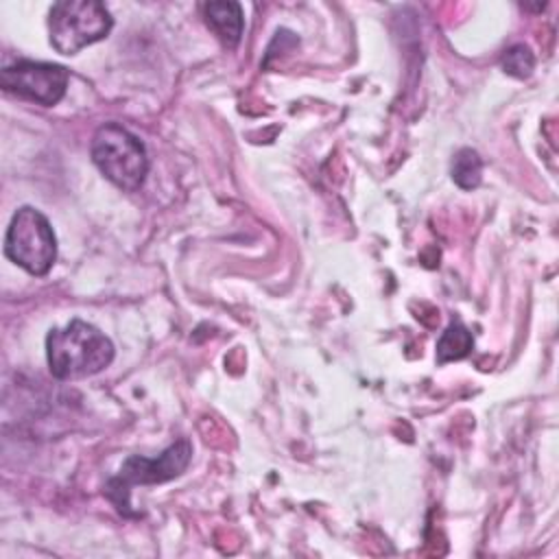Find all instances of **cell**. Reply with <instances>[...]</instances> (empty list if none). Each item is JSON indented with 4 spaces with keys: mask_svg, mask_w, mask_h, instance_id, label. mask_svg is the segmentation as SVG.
Returning <instances> with one entry per match:
<instances>
[{
    "mask_svg": "<svg viewBox=\"0 0 559 559\" xmlns=\"http://www.w3.org/2000/svg\"><path fill=\"white\" fill-rule=\"evenodd\" d=\"M500 66H502V70H504L507 74H511V76H515V79H526V76L533 72V68H535V57H533V52H531L528 46L515 44V46H511V48L502 55Z\"/></svg>",
    "mask_w": 559,
    "mask_h": 559,
    "instance_id": "10",
    "label": "cell"
},
{
    "mask_svg": "<svg viewBox=\"0 0 559 559\" xmlns=\"http://www.w3.org/2000/svg\"><path fill=\"white\" fill-rule=\"evenodd\" d=\"M70 72L57 63L44 61H17L2 68L0 85L4 92L17 94L39 105H57L68 87Z\"/></svg>",
    "mask_w": 559,
    "mask_h": 559,
    "instance_id": "6",
    "label": "cell"
},
{
    "mask_svg": "<svg viewBox=\"0 0 559 559\" xmlns=\"http://www.w3.org/2000/svg\"><path fill=\"white\" fill-rule=\"evenodd\" d=\"M48 369L57 380H76L100 373L114 360V343L92 323L72 319L46 336Z\"/></svg>",
    "mask_w": 559,
    "mask_h": 559,
    "instance_id": "1",
    "label": "cell"
},
{
    "mask_svg": "<svg viewBox=\"0 0 559 559\" xmlns=\"http://www.w3.org/2000/svg\"><path fill=\"white\" fill-rule=\"evenodd\" d=\"M92 162L118 188L138 190L148 173V155L140 138L118 122L98 127L92 140Z\"/></svg>",
    "mask_w": 559,
    "mask_h": 559,
    "instance_id": "2",
    "label": "cell"
},
{
    "mask_svg": "<svg viewBox=\"0 0 559 559\" xmlns=\"http://www.w3.org/2000/svg\"><path fill=\"white\" fill-rule=\"evenodd\" d=\"M111 26V13L96 0H61L48 13L50 44L61 55H76L85 46L105 39Z\"/></svg>",
    "mask_w": 559,
    "mask_h": 559,
    "instance_id": "3",
    "label": "cell"
},
{
    "mask_svg": "<svg viewBox=\"0 0 559 559\" xmlns=\"http://www.w3.org/2000/svg\"><path fill=\"white\" fill-rule=\"evenodd\" d=\"M474 341L469 330L454 321L448 325V330L441 334V338L437 341V362H450V360H461L469 354Z\"/></svg>",
    "mask_w": 559,
    "mask_h": 559,
    "instance_id": "8",
    "label": "cell"
},
{
    "mask_svg": "<svg viewBox=\"0 0 559 559\" xmlns=\"http://www.w3.org/2000/svg\"><path fill=\"white\" fill-rule=\"evenodd\" d=\"M192 459V445L188 439H179L173 445H168L157 459H146V456H129L122 467L120 474L114 476L107 487L105 493L109 496V500L116 504V509L124 515H133L131 513V504H129V489L133 485H153V483H164L170 480L175 476H179L188 463Z\"/></svg>",
    "mask_w": 559,
    "mask_h": 559,
    "instance_id": "5",
    "label": "cell"
},
{
    "mask_svg": "<svg viewBox=\"0 0 559 559\" xmlns=\"http://www.w3.org/2000/svg\"><path fill=\"white\" fill-rule=\"evenodd\" d=\"M203 17L207 28L221 39V44L225 48H236L240 37H242V28H245V17H242V9L238 2H205L203 4Z\"/></svg>",
    "mask_w": 559,
    "mask_h": 559,
    "instance_id": "7",
    "label": "cell"
},
{
    "mask_svg": "<svg viewBox=\"0 0 559 559\" xmlns=\"http://www.w3.org/2000/svg\"><path fill=\"white\" fill-rule=\"evenodd\" d=\"M4 255L31 275H46L57 258V238L48 218L31 207H20L4 236Z\"/></svg>",
    "mask_w": 559,
    "mask_h": 559,
    "instance_id": "4",
    "label": "cell"
},
{
    "mask_svg": "<svg viewBox=\"0 0 559 559\" xmlns=\"http://www.w3.org/2000/svg\"><path fill=\"white\" fill-rule=\"evenodd\" d=\"M483 177V159L474 148H461L452 159V179L463 190L478 188Z\"/></svg>",
    "mask_w": 559,
    "mask_h": 559,
    "instance_id": "9",
    "label": "cell"
}]
</instances>
